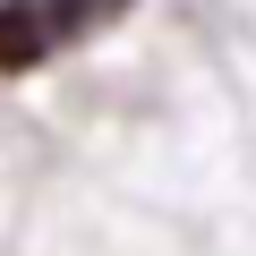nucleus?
<instances>
[{"label":"nucleus","instance_id":"f257e3e1","mask_svg":"<svg viewBox=\"0 0 256 256\" xmlns=\"http://www.w3.org/2000/svg\"><path fill=\"white\" fill-rule=\"evenodd\" d=\"M52 43H60L52 0H0V68H34Z\"/></svg>","mask_w":256,"mask_h":256},{"label":"nucleus","instance_id":"f03ea898","mask_svg":"<svg viewBox=\"0 0 256 256\" xmlns=\"http://www.w3.org/2000/svg\"><path fill=\"white\" fill-rule=\"evenodd\" d=\"M128 9V0H52V26H60V43H86L94 26H111Z\"/></svg>","mask_w":256,"mask_h":256}]
</instances>
